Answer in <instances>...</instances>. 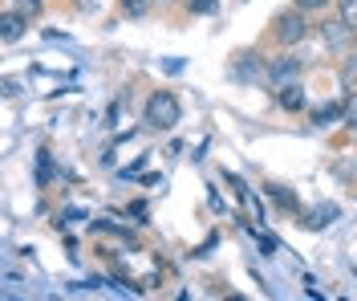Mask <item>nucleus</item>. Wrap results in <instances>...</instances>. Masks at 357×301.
I'll return each instance as SVG.
<instances>
[{
	"label": "nucleus",
	"instance_id": "f257e3e1",
	"mask_svg": "<svg viewBox=\"0 0 357 301\" xmlns=\"http://www.w3.org/2000/svg\"><path fill=\"white\" fill-rule=\"evenodd\" d=\"M178 118H183V106H178V98L171 90H158V94L146 98V115H142L146 126H155V131H175Z\"/></svg>",
	"mask_w": 357,
	"mask_h": 301
},
{
	"label": "nucleus",
	"instance_id": "f03ea898",
	"mask_svg": "<svg viewBox=\"0 0 357 301\" xmlns=\"http://www.w3.org/2000/svg\"><path fill=\"white\" fill-rule=\"evenodd\" d=\"M305 33H309V21L301 17V8H292V13H276V21H272V37H276L280 45H296V41H305Z\"/></svg>",
	"mask_w": 357,
	"mask_h": 301
},
{
	"label": "nucleus",
	"instance_id": "7ed1b4c3",
	"mask_svg": "<svg viewBox=\"0 0 357 301\" xmlns=\"http://www.w3.org/2000/svg\"><path fill=\"white\" fill-rule=\"evenodd\" d=\"M296 78H301V61H296V57H272V66H268V73H264V82L272 90H284Z\"/></svg>",
	"mask_w": 357,
	"mask_h": 301
},
{
	"label": "nucleus",
	"instance_id": "20e7f679",
	"mask_svg": "<svg viewBox=\"0 0 357 301\" xmlns=\"http://www.w3.org/2000/svg\"><path fill=\"white\" fill-rule=\"evenodd\" d=\"M321 37L333 53H349L354 49V24H345L341 17L337 21H321Z\"/></svg>",
	"mask_w": 357,
	"mask_h": 301
},
{
	"label": "nucleus",
	"instance_id": "39448f33",
	"mask_svg": "<svg viewBox=\"0 0 357 301\" xmlns=\"http://www.w3.org/2000/svg\"><path fill=\"white\" fill-rule=\"evenodd\" d=\"M24 21H29V17H24L21 8H4V13H0V37L13 45V41L24 33Z\"/></svg>",
	"mask_w": 357,
	"mask_h": 301
},
{
	"label": "nucleus",
	"instance_id": "423d86ee",
	"mask_svg": "<svg viewBox=\"0 0 357 301\" xmlns=\"http://www.w3.org/2000/svg\"><path fill=\"white\" fill-rule=\"evenodd\" d=\"M276 102H280L284 110H301V106H305V90L292 82V86H284V90H276Z\"/></svg>",
	"mask_w": 357,
	"mask_h": 301
},
{
	"label": "nucleus",
	"instance_id": "0eeeda50",
	"mask_svg": "<svg viewBox=\"0 0 357 301\" xmlns=\"http://www.w3.org/2000/svg\"><path fill=\"white\" fill-rule=\"evenodd\" d=\"M333 118H345V106H341V102H325V106H317V110H312V122H321V126H325V122H333Z\"/></svg>",
	"mask_w": 357,
	"mask_h": 301
},
{
	"label": "nucleus",
	"instance_id": "6e6552de",
	"mask_svg": "<svg viewBox=\"0 0 357 301\" xmlns=\"http://www.w3.org/2000/svg\"><path fill=\"white\" fill-rule=\"evenodd\" d=\"M337 8H341V21L357 29V0H337Z\"/></svg>",
	"mask_w": 357,
	"mask_h": 301
},
{
	"label": "nucleus",
	"instance_id": "1a4fd4ad",
	"mask_svg": "<svg viewBox=\"0 0 357 301\" xmlns=\"http://www.w3.org/2000/svg\"><path fill=\"white\" fill-rule=\"evenodd\" d=\"M341 82H345V86H354V90H357V57H354V61H345V66H341Z\"/></svg>",
	"mask_w": 357,
	"mask_h": 301
},
{
	"label": "nucleus",
	"instance_id": "9d476101",
	"mask_svg": "<svg viewBox=\"0 0 357 301\" xmlns=\"http://www.w3.org/2000/svg\"><path fill=\"white\" fill-rule=\"evenodd\" d=\"M187 8H191V13H215L220 0H187Z\"/></svg>",
	"mask_w": 357,
	"mask_h": 301
},
{
	"label": "nucleus",
	"instance_id": "9b49d317",
	"mask_svg": "<svg viewBox=\"0 0 357 301\" xmlns=\"http://www.w3.org/2000/svg\"><path fill=\"white\" fill-rule=\"evenodd\" d=\"M13 8H21L24 17H37V13H41V0H17Z\"/></svg>",
	"mask_w": 357,
	"mask_h": 301
},
{
	"label": "nucleus",
	"instance_id": "f8f14e48",
	"mask_svg": "<svg viewBox=\"0 0 357 301\" xmlns=\"http://www.w3.org/2000/svg\"><path fill=\"white\" fill-rule=\"evenodd\" d=\"M122 8H126V17H142L146 13V0H122Z\"/></svg>",
	"mask_w": 357,
	"mask_h": 301
},
{
	"label": "nucleus",
	"instance_id": "ddd939ff",
	"mask_svg": "<svg viewBox=\"0 0 357 301\" xmlns=\"http://www.w3.org/2000/svg\"><path fill=\"white\" fill-rule=\"evenodd\" d=\"M345 122H349V126H357V94L345 102Z\"/></svg>",
	"mask_w": 357,
	"mask_h": 301
},
{
	"label": "nucleus",
	"instance_id": "4468645a",
	"mask_svg": "<svg viewBox=\"0 0 357 301\" xmlns=\"http://www.w3.org/2000/svg\"><path fill=\"white\" fill-rule=\"evenodd\" d=\"M321 4H329V0H296V8L305 13V8H321Z\"/></svg>",
	"mask_w": 357,
	"mask_h": 301
},
{
	"label": "nucleus",
	"instance_id": "2eb2a0df",
	"mask_svg": "<svg viewBox=\"0 0 357 301\" xmlns=\"http://www.w3.org/2000/svg\"><path fill=\"white\" fill-rule=\"evenodd\" d=\"M98 4H102V0H77V8H82V13H93Z\"/></svg>",
	"mask_w": 357,
	"mask_h": 301
}]
</instances>
